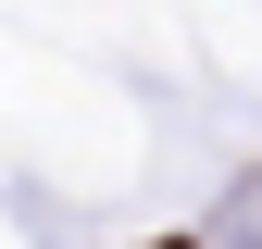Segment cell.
I'll return each instance as SVG.
<instances>
[{
	"label": "cell",
	"instance_id": "1",
	"mask_svg": "<svg viewBox=\"0 0 262 249\" xmlns=\"http://www.w3.org/2000/svg\"><path fill=\"white\" fill-rule=\"evenodd\" d=\"M162 249H175V237H162Z\"/></svg>",
	"mask_w": 262,
	"mask_h": 249
}]
</instances>
